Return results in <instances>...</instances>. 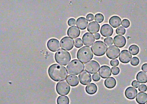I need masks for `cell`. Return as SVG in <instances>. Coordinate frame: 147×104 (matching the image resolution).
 Here are the masks:
<instances>
[{
	"instance_id": "obj_44",
	"label": "cell",
	"mask_w": 147,
	"mask_h": 104,
	"mask_svg": "<svg viewBox=\"0 0 147 104\" xmlns=\"http://www.w3.org/2000/svg\"></svg>"
},
{
	"instance_id": "obj_27",
	"label": "cell",
	"mask_w": 147,
	"mask_h": 104,
	"mask_svg": "<svg viewBox=\"0 0 147 104\" xmlns=\"http://www.w3.org/2000/svg\"><path fill=\"white\" fill-rule=\"evenodd\" d=\"M70 101L68 96L61 95L57 98V104H69Z\"/></svg>"
},
{
	"instance_id": "obj_31",
	"label": "cell",
	"mask_w": 147,
	"mask_h": 104,
	"mask_svg": "<svg viewBox=\"0 0 147 104\" xmlns=\"http://www.w3.org/2000/svg\"><path fill=\"white\" fill-rule=\"evenodd\" d=\"M116 33L119 35H123L125 34V30L123 26H119L116 29Z\"/></svg>"
},
{
	"instance_id": "obj_18",
	"label": "cell",
	"mask_w": 147,
	"mask_h": 104,
	"mask_svg": "<svg viewBox=\"0 0 147 104\" xmlns=\"http://www.w3.org/2000/svg\"><path fill=\"white\" fill-rule=\"evenodd\" d=\"M125 97L129 99H134L137 95V90L132 87H129L125 90Z\"/></svg>"
},
{
	"instance_id": "obj_38",
	"label": "cell",
	"mask_w": 147,
	"mask_h": 104,
	"mask_svg": "<svg viewBox=\"0 0 147 104\" xmlns=\"http://www.w3.org/2000/svg\"><path fill=\"white\" fill-rule=\"evenodd\" d=\"M100 76L98 74H94L92 75V79L94 81L98 82L100 80Z\"/></svg>"
},
{
	"instance_id": "obj_35",
	"label": "cell",
	"mask_w": 147,
	"mask_h": 104,
	"mask_svg": "<svg viewBox=\"0 0 147 104\" xmlns=\"http://www.w3.org/2000/svg\"><path fill=\"white\" fill-rule=\"evenodd\" d=\"M122 25L125 28H128L130 26V22L128 20L124 19L122 22Z\"/></svg>"
},
{
	"instance_id": "obj_43",
	"label": "cell",
	"mask_w": 147,
	"mask_h": 104,
	"mask_svg": "<svg viewBox=\"0 0 147 104\" xmlns=\"http://www.w3.org/2000/svg\"><path fill=\"white\" fill-rule=\"evenodd\" d=\"M94 38H95V39H96V40H98V39H100V35L99 33H95V34H94Z\"/></svg>"
},
{
	"instance_id": "obj_37",
	"label": "cell",
	"mask_w": 147,
	"mask_h": 104,
	"mask_svg": "<svg viewBox=\"0 0 147 104\" xmlns=\"http://www.w3.org/2000/svg\"><path fill=\"white\" fill-rule=\"evenodd\" d=\"M138 90L140 92H146L147 90V86L144 84H142L139 86V88H138Z\"/></svg>"
},
{
	"instance_id": "obj_41",
	"label": "cell",
	"mask_w": 147,
	"mask_h": 104,
	"mask_svg": "<svg viewBox=\"0 0 147 104\" xmlns=\"http://www.w3.org/2000/svg\"><path fill=\"white\" fill-rule=\"evenodd\" d=\"M131 85L133 86V87L137 88L139 86V82L136 80H134L131 83Z\"/></svg>"
},
{
	"instance_id": "obj_15",
	"label": "cell",
	"mask_w": 147,
	"mask_h": 104,
	"mask_svg": "<svg viewBox=\"0 0 147 104\" xmlns=\"http://www.w3.org/2000/svg\"><path fill=\"white\" fill-rule=\"evenodd\" d=\"M99 74L103 79L109 78L111 75V70L110 67L104 65L100 67L99 70Z\"/></svg>"
},
{
	"instance_id": "obj_6",
	"label": "cell",
	"mask_w": 147,
	"mask_h": 104,
	"mask_svg": "<svg viewBox=\"0 0 147 104\" xmlns=\"http://www.w3.org/2000/svg\"><path fill=\"white\" fill-rule=\"evenodd\" d=\"M56 89L58 94L67 95L70 92V87L67 81H61L57 84Z\"/></svg>"
},
{
	"instance_id": "obj_26",
	"label": "cell",
	"mask_w": 147,
	"mask_h": 104,
	"mask_svg": "<svg viewBox=\"0 0 147 104\" xmlns=\"http://www.w3.org/2000/svg\"><path fill=\"white\" fill-rule=\"evenodd\" d=\"M117 84V82L115 78L113 77H109L107 78L105 81V86L107 88H113L116 86Z\"/></svg>"
},
{
	"instance_id": "obj_7",
	"label": "cell",
	"mask_w": 147,
	"mask_h": 104,
	"mask_svg": "<svg viewBox=\"0 0 147 104\" xmlns=\"http://www.w3.org/2000/svg\"><path fill=\"white\" fill-rule=\"evenodd\" d=\"M99 69V64L95 61H90L84 65L85 70L91 74H97Z\"/></svg>"
},
{
	"instance_id": "obj_40",
	"label": "cell",
	"mask_w": 147,
	"mask_h": 104,
	"mask_svg": "<svg viewBox=\"0 0 147 104\" xmlns=\"http://www.w3.org/2000/svg\"><path fill=\"white\" fill-rule=\"evenodd\" d=\"M118 60H117V59H114V60H112L111 61V64L112 66L113 67H116V66H118L119 65Z\"/></svg>"
},
{
	"instance_id": "obj_19",
	"label": "cell",
	"mask_w": 147,
	"mask_h": 104,
	"mask_svg": "<svg viewBox=\"0 0 147 104\" xmlns=\"http://www.w3.org/2000/svg\"><path fill=\"white\" fill-rule=\"evenodd\" d=\"M76 25L80 30H85L88 25V21L84 17H80L76 20Z\"/></svg>"
},
{
	"instance_id": "obj_39",
	"label": "cell",
	"mask_w": 147,
	"mask_h": 104,
	"mask_svg": "<svg viewBox=\"0 0 147 104\" xmlns=\"http://www.w3.org/2000/svg\"><path fill=\"white\" fill-rule=\"evenodd\" d=\"M86 19L89 22L93 21L94 19V16L92 14H89L86 16Z\"/></svg>"
},
{
	"instance_id": "obj_34",
	"label": "cell",
	"mask_w": 147,
	"mask_h": 104,
	"mask_svg": "<svg viewBox=\"0 0 147 104\" xmlns=\"http://www.w3.org/2000/svg\"><path fill=\"white\" fill-rule=\"evenodd\" d=\"M120 72L119 68L117 67H113L111 68V72L114 75H117Z\"/></svg>"
},
{
	"instance_id": "obj_14",
	"label": "cell",
	"mask_w": 147,
	"mask_h": 104,
	"mask_svg": "<svg viewBox=\"0 0 147 104\" xmlns=\"http://www.w3.org/2000/svg\"><path fill=\"white\" fill-rule=\"evenodd\" d=\"M113 30L111 26L107 24L103 25L100 29V33L104 37L111 36L113 34Z\"/></svg>"
},
{
	"instance_id": "obj_33",
	"label": "cell",
	"mask_w": 147,
	"mask_h": 104,
	"mask_svg": "<svg viewBox=\"0 0 147 104\" xmlns=\"http://www.w3.org/2000/svg\"><path fill=\"white\" fill-rule=\"evenodd\" d=\"M139 63V59L137 57H133L131 60V64L132 66H136Z\"/></svg>"
},
{
	"instance_id": "obj_1",
	"label": "cell",
	"mask_w": 147,
	"mask_h": 104,
	"mask_svg": "<svg viewBox=\"0 0 147 104\" xmlns=\"http://www.w3.org/2000/svg\"><path fill=\"white\" fill-rule=\"evenodd\" d=\"M48 74L51 79L55 82L64 80L68 76L67 69L59 64L51 65L48 70Z\"/></svg>"
},
{
	"instance_id": "obj_11",
	"label": "cell",
	"mask_w": 147,
	"mask_h": 104,
	"mask_svg": "<svg viewBox=\"0 0 147 104\" xmlns=\"http://www.w3.org/2000/svg\"><path fill=\"white\" fill-rule=\"evenodd\" d=\"M48 49L52 52H56L61 49V45L59 40L56 38H51L47 43Z\"/></svg>"
},
{
	"instance_id": "obj_9",
	"label": "cell",
	"mask_w": 147,
	"mask_h": 104,
	"mask_svg": "<svg viewBox=\"0 0 147 104\" xmlns=\"http://www.w3.org/2000/svg\"><path fill=\"white\" fill-rule=\"evenodd\" d=\"M120 50L115 45H112L107 49V56L111 59H116L119 56Z\"/></svg>"
},
{
	"instance_id": "obj_28",
	"label": "cell",
	"mask_w": 147,
	"mask_h": 104,
	"mask_svg": "<svg viewBox=\"0 0 147 104\" xmlns=\"http://www.w3.org/2000/svg\"><path fill=\"white\" fill-rule=\"evenodd\" d=\"M129 51L131 55H136L139 53V47L137 45H133L130 46L129 48Z\"/></svg>"
},
{
	"instance_id": "obj_22",
	"label": "cell",
	"mask_w": 147,
	"mask_h": 104,
	"mask_svg": "<svg viewBox=\"0 0 147 104\" xmlns=\"http://www.w3.org/2000/svg\"><path fill=\"white\" fill-rule=\"evenodd\" d=\"M67 81L71 86L75 87L78 86L79 83V80L76 76L69 75L67 78Z\"/></svg>"
},
{
	"instance_id": "obj_5",
	"label": "cell",
	"mask_w": 147,
	"mask_h": 104,
	"mask_svg": "<svg viewBox=\"0 0 147 104\" xmlns=\"http://www.w3.org/2000/svg\"><path fill=\"white\" fill-rule=\"evenodd\" d=\"M93 53L97 56H102L105 54L107 49L106 45L102 41H96L92 46Z\"/></svg>"
},
{
	"instance_id": "obj_29",
	"label": "cell",
	"mask_w": 147,
	"mask_h": 104,
	"mask_svg": "<svg viewBox=\"0 0 147 104\" xmlns=\"http://www.w3.org/2000/svg\"><path fill=\"white\" fill-rule=\"evenodd\" d=\"M94 20H95V22L97 23H102L104 20V16L101 14H97L95 15Z\"/></svg>"
},
{
	"instance_id": "obj_8",
	"label": "cell",
	"mask_w": 147,
	"mask_h": 104,
	"mask_svg": "<svg viewBox=\"0 0 147 104\" xmlns=\"http://www.w3.org/2000/svg\"><path fill=\"white\" fill-rule=\"evenodd\" d=\"M74 40L69 37H64L61 41V46L63 49L70 51L74 46Z\"/></svg>"
},
{
	"instance_id": "obj_13",
	"label": "cell",
	"mask_w": 147,
	"mask_h": 104,
	"mask_svg": "<svg viewBox=\"0 0 147 104\" xmlns=\"http://www.w3.org/2000/svg\"><path fill=\"white\" fill-rule=\"evenodd\" d=\"M131 55L127 50L122 51L119 56V60L121 62L127 63L131 60Z\"/></svg>"
},
{
	"instance_id": "obj_30",
	"label": "cell",
	"mask_w": 147,
	"mask_h": 104,
	"mask_svg": "<svg viewBox=\"0 0 147 104\" xmlns=\"http://www.w3.org/2000/svg\"><path fill=\"white\" fill-rule=\"evenodd\" d=\"M74 45L76 48H80L83 46V42L80 38H77L74 40Z\"/></svg>"
},
{
	"instance_id": "obj_16",
	"label": "cell",
	"mask_w": 147,
	"mask_h": 104,
	"mask_svg": "<svg viewBox=\"0 0 147 104\" xmlns=\"http://www.w3.org/2000/svg\"><path fill=\"white\" fill-rule=\"evenodd\" d=\"M126 41L125 37L123 36H116L113 39V43L115 46L119 48H122L126 44Z\"/></svg>"
},
{
	"instance_id": "obj_12",
	"label": "cell",
	"mask_w": 147,
	"mask_h": 104,
	"mask_svg": "<svg viewBox=\"0 0 147 104\" xmlns=\"http://www.w3.org/2000/svg\"><path fill=\"white\" fill-rule=\"evenodd\" d=\"M83 44L86 46H91L95 41L94 36L90 32H86L82 36Z\"/></svg>"
},
{
	"instance_id": "obj_21",
	"label": "cell",
	"mask_w": 147,
	"mask_h": 104,
	"mask_svg": "<svg viewBox=\"0 0 147 104\" xmlns=\"http://www.w3.org/2000/svg\"><path fill=\"white\" fill-rule=\"evenodd\" d=\"M109 24L113 28H117L122 24L121 18L118 16H113L109 20Z\"/></svg>"
},
{
	"instance_id": "obj_24",
	"label": "cell",
	"mask_w": 147,
	"mask_h": 104,
	"mask_svg": "<svg viewBox=\"0 0 147 104\" xmlns=\"http://www.w3.org/2000/svg\"><path fill=\"white\" fill-rule=\"evenodd\" d=\"M98 90V87L96 84L94 83H91L88 84L86 86V91L88 94L92 95L96 93Z\"/></svg>"
},
{
	"instance_id": "obj_36",
	"label": "cell",
	"mask_w": 147,
	"mask_h": 104,
	"mask_svg": "<svg viewBox=\"0 0 147 104\" xmlns=\"http://www.w3.org/2000/svg\"><path fill=\"white\" fill-rule=\"evenodd\" d=\"M76 24V20L74 18H70L68 21V24L69 26H74Z\"/></svg>"
},
{
	"instance_id": "obj_32",
	"label": "cell",
	"mask_w": 147,
	"mask_h": 104,
	"mask_svg": "<svg viewBox=\"0 0 147 104\" xmlns=\"http://www.w3.org/2000/svg\"><path fill=\"white\" fill-rule=\"evenodd\" d=\"M104 42H105V43L106 45L107 46H111L113 44V39L111 37L107 38L104 40Z\"/></svg>"
},
{
	"instance_id": "obj_23",
	"label": "cell",
	"mask_w": 147,
	"mask_h": 104,
	"mask_svg": "<svg viewBox=\"0 0 147 104\" xmlns=\"http://www.w3.org/2000/svg\"><path fill=\"white\" fill-rule=\"evenodd\" d=\"M137 102L139 104H145L147 101V94L146 93H139L136 98Z\"/></svg>"
},
{
	"instance_id": "obj_2",
	"label": "cell",
	"mask_w": 147,
	"mask_h": 104,
	"mask_svg": "<svg viewBox=\"0 0 147 104\" xmlns=\"http://www.w3.org/2000/svg\"><path fill=\"white\" fill-rule=\"evenodd\" d=\"M77 57L82 63H87L93 57V53L92 48L88 46H84L78 50Z\"/></svg>"
},
{
	"instance_id": "obj_10",
	"label": "cell",
	"mask_w": 147,
	"mask_h": 104,
	"mask_svg": "<svg viewBox=\"0 0 147 104\" xmlns=\"http://www.w3.org/2000/svg\"><path fill=\"white\" fill-rule=\"evenodd\" d=\"M79 80L81 84L87 85L92 81V76L90 73L86 70H83L79 76Z\"/></svg>"
},
{
	"instance_id": "obj_25",
	"label": "cell",
	"mask_w": 147,
	"mask_h": 104,
	"mask_svg": "<svg viewBox=\"0 0 147 104\" xmlns=\"http://www.w3.org/2000/svg\"><path fill=\"white\" fill-rule=\"evenodd\" d=\"M136 79L141 83H145L147 82V74L143 71H140L138 73Z\"/></svg>"
},
{
	"instance_id": "obj_3",
	"label": "cell",
	"mask_w": 147,
	"mask_h": 104,
	"mask_svg": "<svg viewBox=\"0 0 147 104\" xmlns=\"http://www.w3.org/2000/svg\"><path fill=\"white\" fill-rule=\"evenodd\" d=\"M84 65L79 60L74 59L72 60L67 66L68 74L71 75H77L82 73L84 70Z\"/></svg>"
},
{
	"instance_id": "obj_4",
	"label": "cell",
	"mask_w": 147,
	"mask_h": 104,
	"mask_svg": "<svg viewBox=\"0 0 147 104\" xmlns=\"http://www.w3.org/2000/svg\"><path fill=\"white\" fill-rule=\"evenodd\" d=\"M56 61L63 66H66L69 63L71 60L70 53L65 50L61 49L55 54Z\"/></svg>"
},
{
	"instance_id": "obj_20",
	"label": "cell",
	"mask_w": 147,
	"mask_h": 104,
	"mask_svg": "<svg viewBox=\"0 0 147 104\" xmlns=\"http://www.w3.org/2000/svg\"><path fill=\"white\" fill-rule=\"evenodd\" d=\"M99 30L100 25L96 22H91L89 23L88 26V31L91 33H97L98 32Z\"/></svg>"
},
{
	"instance_id": "obj_17",
	"label": "cell",
	"mask_w": 147,
	"mask_h": 104,
	"mask_svg": "<svg viewBox=\"0 0 147 104\" xmlns=\"http://www.w3.org/2000/svg\"><path fill=\"white\" fill-rule=\"evenodd\" d=\"M67 35L72 38H76L80 35V30L77 26L69 27L67 30Z\"/></svg>"
},
{
	"instance_id": "obj_42",
	"label": "cell",
	"mask_w": 147,
	"mask_h": 104,
	"mask_svg": "<svg viewBox=\"0 0 147 104\" xmlns=\"http://www.w3.org/2000/svg\"><path fill=\"white\" fill-rule=\"evenodd\" d=\"M142 69L143 71L147 72V63H144L142 66Z\"/></svg>"
}]
</instances>
